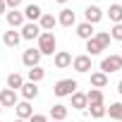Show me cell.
Listing matches in <instances>:
<instances>
[{
	"label": "cell",
	"instance_id": "44dd1931",
	"mask_svg": "<svg viewBox=\"0 0 122 122\" xmlns=\"http://www.w3.org/2000/svg\"><path fill=\"white\" fill-rule=\"evenodd\" d=\"M108 17H110V22H115V24H122V5H110V10H108Z\"/></svg>",
	"mask_w": 122,
	"mask_h": 122
},
{
	"label": "cell",
	"instance_id": "4fadbf2b",
	"mask_svg": "<svg viewBox=\"0 0 122 122\" xmlns=\"http://www.w3.org/2000/svg\"><path fill=\"white\" fill-rule=\"evenodd\" d=\"M55 24H57V17H53V15H41V19H38L41 31H53Z\"/></svg>",
	"mask_w": 122,
	"mask_h": 122
},
{
	"label": "cell",
	"instance_id": "4dcf8cb0",
	"mask_svg": "<svg viewBox=\"0 0 122 122\" xmlns=\"http://www.w3.org/2000/svg\"><path fill=\"white\" fill-rule=\"evenodd\" d=\"M29 122H48V117H46V115H31Z\"/></svg>",
	"mask_w": 122,
	"mask_h": 122
},
{
	"label": "cell",
	"instance_id": "4316f807",
	"mask_svg": "<svg viewBox=\"0 0 122 122\" xmlns=\"http://www.w3.org/2000/svg\"><path fill=\"white\" fill-rule=\"evenodd\" d=\"M86 101H89V103H103V91H101V89H91V91L86 93Z\"/></svg>",
	"mask_w": 122,
	"mask_h": 122
},
{
	"label": "cell",
	"instance_id": "3957f363",
	"mask_svg": "<svg viewBox=\"0 0 122 122\" xmlns=\"http://www.w3.org/2000/svg\"><path fill=\"white\" fill-rule=\"evenodd\" d=\"M77 91V81L74 79H60L55 86H53V93L57 98H65V96H72Z\"/></svg>",
	"mask_w": 122,
	"mask_h": 122
},
{
	"label": "cell",
	"instance_id": "7a4b0ae2",
	"mask_svg": "<svg viewBox=\"0 0 122 122\" xmlns=\"http://www.w3.org/2000/svg\"><path fill=\"white\" fill-rule=\"evenodd\" d=\"M122 70V55H108L101 60V72L103 74H112Z\"/></svg>",
	"mask_w": 122,
	"mask_h": 122
},
{
	"label": "cell",
	"instance_id": "603a6c76",
	"mask_svg": "<svg viewBox=\"0 0 122 122\" xmlns=\"http://www.w3.org/2000/svg\"><path fill=\"white\" fill-rule=\"evenodd\" d=\"M26 77H29V81H34V84H38L43 77H46V70L43 67H31L29 72H26Z\"/></svg>",
	"mask_w": 122,
	"mask_h": 122
},
{
	"label": "cell",
	"instance_id": "d6a6232c",
	"mask_svg": "<svg viewBox=\"0 0 122 122\" xmlns=\"http://www.w3.org/2000/svg\"><path fill=\"white\" fill-rule=\"evenodd\" d=\"M117 93H120V96H122V81H120V84H117Z\"/></svg>",
	"mask_w": 122,
	"mask_h": 122
},
{
	"label": "cell",
	"instance_id": "9c48e42d",
	"mask_svg": "<svg viewBox=\"0 0 122 122\" xmlns=\"http://www.w3.org/2000/svg\"><path fill=\"white\" fill-rule=\"evenodd\" d=\"M84 17H86V22H89V24H98V22L103 19V12H101V7H98V5H89V7L84 10Z\"/></svg>",
	"mask_w": 122,
	"mask_h": 122
},
{
	"label": "cell",
	"instance_id": "8fae6325",
	"mask_svg": "<svg viewBox=\"0 0 122 122\" xmlns=\"http://www.w3.org/2000/svg\"><path fill=\"white\" fill-rule=\"evenodd\" d=\"M15 110H17V117H19V120H29V117L34 115V108H31V103H29V101L17 103V105H15Z\"/></svg>",
	"mask_w": 122,
	"mask_h": 122
},
{
	"label": "cell",
	"instance_id": "7402d4cb",
	"mask_svg": "<svg viewBox=\"0 0 122 122\" xmlns=\"http://www.w3.org/2000/svg\"><path fill=\"white\" fill-rule=\"evenodd\" d=\"M105 115H110L112 120L122 122V103H110V108H105Z\"/></svg>",
	"mask_w": 122,
	"mask_h": 122
},
{
	"label": "cell",
	"instance_id": "5bb4252c",
	"mask_svg": "<svg viewBox=\"0 0 122 122\" xmlns=\"http://www.w3.org/2000/svg\"><path fill=\"white\" fill-rule=\"evenodd\" d=\"M93 24H89V22H81L79 26H77V36L79 38H84V41H89V38H93Z\"/></svg>",
	"mask_w": 122,
	"mask_h": 122
},
{
	"label": "cell",
	"instance_id": "836d02e7",
	"mask_svg": "<svg viewBox=\"0 0 122 122\" xmlns=\"http://www.w3.org/2000/svg\"><path fill=\"white\" fill-rule=\"evenodd\" d=\"M15 122H26V120H19V117H17V120H15Z\"/></svg>",
	"mask_w": 122,
	"mask_h": 122
},
{
	"label": "cell",
	"instance_id": "f546056e",
	"mask_svg": "<svg viewBox=\"0 0 122 122\" xmlns=\"http://www.w3.org/2000/svg\"><path fill=\"white\" fill-rule=\"evenodd\" d=\"M5 5H7L10 10H17V7L22 5V0H5Z\"/></svg>",
	"mask_w": 122,
	"mask_h": 122
},
{
	"label": "cell",
	"instance_id": "277c9868",
	"mask_svg": "<svg viewBox=\"0 0 122 122\" xmlns=\"http://www.w3.org/2000/svg\"><path fill=\"white\" fill-rule=\"evenodd\" d=\"M19 36H22V38H26V41H34V38H38V36H41V26H38L36 22H26V24L22 26Z\"/></svg>",
	"mask_w": 122,
	"mask_h": 122
},
{
	"label": "cell",
	"instance_id": "9a60e30c",
	"mask_svg": "<svg viewBox=\"0 0 122 122\" xmlns=\"http://www.w3.org/2000/svg\"><path fill=\"white\" fill-rule=\"evenodd\" d=\"M19 41H22V36H19V31H5V36H3V43L7 46V48H17L19 46Z\"/></svg>",
	"mask_w": 122,
	"mask_h": 122
},
{
	"label": "cell",
	"instance_id": "8d00e7d4",
	"mask_svg": "<svg viewBox=\"0 0 122 122\" xmlns=\"http://www.w3.org/2000/svg\"><path fill=\"white\" fill-rule=\"evenodd\" d=\"M50 122H57V120H50Z\"/></svg>",
	"mask_w": 122,
	"mask_h": 122
},
{
	"label": "cell",
	"instance_id": "d590c367",
	"mask_svg": "<svg viewBox=\"0 0 122 122\" xmlns=\"http://www.w3.org/2000/svg\"><path fill=\"white\" fill-rule=\"evenodd\" d=\"M0 112H3V105H0Z\"/></svg>",
	"mask_w": 122,
	"mask_h": 122
},
{
	"label": "cell",
	"instance_id": "d4e9b609",
	"mask_svg": "<svg viewBox=\"0 0 122 122\" xmlns=\"http://www.w3.org/2000/svg\"><path fill=\"white\" fill-rule=\"evenodd\" d=\"M93 38H96V41H98V46H101V48H103V50H105V48H108V46H110V41H112V38H110V34H108V31H96V34H93Z\"/></svg>",
	"mask_w": 122,
	"mask_h": 122
},
{
	"label": "cell",
	"instance_id": "6da1fadb",
	"mask_svg": "<svg viewBox=\"0 0 122 122\" xmlns=\"http://www.w3.org/2000/svg\"><path fill=\"white\" fill-rule=\"evenodd\" d=\"M55 46H57V41H55V34L53 31H41V36H38V53L41 55H55Z\"/></svg>",
	"mask_w": 122,
	"mask_h": 122
},
{
	"label": "cell",
	"instance_id": "8992f818",
	"mask_svg": "<svg viewBox=\"0 0 122 122\" xmlns=\"http://www.w3.org/2000/svg\"><path fill=\"white\" fill-rule=\"evenodd\" d=\"M19 101H17V91H12V89H3L0 91V105L3 108H15Z\"/></svg>",
	"mask_w": 122,
	"mask_h": 122
},
{
	"label": "cell",
	"instance_id": "5b68a950",
	"mask_svg": "<svg viewBox=\"0 0 122 122\" xmlns=\"http://www.w3.org/2000/svg\"><path fill=\"white\" fill-rule=\"evenodd\" d=\"M22 62H24L29 70H31V67H38V62H41V53H38V48H29V50H24Z\"/></svg>",
	"mask_w": 122,
	"mask_h": 122
},
{
	"label": "cell",
	"instance_id": "83f0119b",
	"mask_svg": "<svg viewBox=\"0 0 122 122\" xmlns=\"http://www.w3.org/2000/svg\"><path fill=\"white\" fill-rule=\"evenodd\" d=\"M86 50H89V57H91V55H98L103 48L98 46V41H96V38H89V41H86Z\"/></svg>",
	"mask_w": 122,
	"mask_h": 122
},
{
	"label": "cell",
	"instance_id": "d6986e66",
	"mask_svg": "<svg viewBox=\"0 0 122 122\" xmlns=\"http://www.w3.org/2000/svg\"><path fill=\"white\" fill-rule=\"evenodd\" d=\"M50 117H53V120H57V122H62V120L67 117V105H62V103L53 105V108H50Z\"/></svg>",
	"mask_w": 122,
	"mask_h": 122
},
{
	"label": "cell",
	"instance_id": "e0dca14e",
	"mask_svg": "<svg viewBox=\"0 0 122 122\" xmlns=\"http://www.w3.org/2000/svg\"><path fill=\"white\" fill-rule=\"evenodd\" d=\"M41 15H43V10L38 5H26V10H24V19H29V22L41 19Z\"/></svg>",
	"mask_w": 122,
	"mask_h": 122
},
{
	"label": "cell",
	"instance_id": "1f68e13d",
	"mask_svg": "<svg viewBox=\"0 0 122 122\" xmlns=\"http://www.w3.org/2000/svg\"><path fill=\"white\" fill-rule=\"evenodd\" d=\"M7 12V5H5V0H0V15H5Z\"/></svg>",
	"mask_w": 122,
	"mask_h": 122
},
{
	"label": "cell",
	"instance_id": "f1b7e54d",
	"mask_svg": "<svg viewBox=\"0 0 122 122\" xmlns=\"http://www.w3.org/2000/svg\"><path fill=\"white\" fill-rule=\"evenodd\" d=\"M108 34H110V38H115V41H120V43H122V24H115Z\"/></svg>",
	"mask_w": 122,
	"mask_h": 122
},
{
	"label": "cell",
	"instance_id": "ba28073f",
	"mask_svg": "<svg viewBox=\"0 0 122 122\" xmlns=\"http://www.w3.org/2000/svg\"><path fill=\"white\" fill-rule=\"evenodd\" d=\"M72 67H74L77 72L86 74V72L91 70V57H89V55H77V57H72Z\"/></svg>",
	"mask_w": 122,
	"mask_h": 122
},
{
	"label": "cell",
	"instance_id": "30bf717a",
	"mask_svg": "<svg viewBox=\"0 0 122 122\" xmlns=\"http://www.w3.org/2000/svg\"><path fill=\"white\" fill-rule=\"evenodd\" d=\"M53 62H55V67H57V70H65V67H70V65H72V55H70V53H65V50H60V53H55V55H53Z\"/></svg>",
	"mask_w": 122,
	"mask_h": 122
},
{
	"label": "cell",
	"instance_id": "7c38bea8",
	"mask_svg": "<svg viewBox=\"0 0 122 122\" xmlns=\"http://www.w3.org/2000/svg\"><path fill=\"white\" fill-rule=\"evenodd\" d=\"M77 22V15L70 10V7H65V10H60V17H57V24H62V26H72Z\"/></svg>",
	"mask_w": 122,
	"mask_h": 122
},
{
	"label": "cell",
	"instance_id": "ac0fdd59",
	"mask_svg": "<svg viewBox=\"0 0 122 122\" xmlns=\"http://www.w3.org/2000/svg\"><path fill=\"white\" fill-rule=\"evenodd\" d=\"M70 98H72V108H77V110H84V108L89 105V101H86V93H79V91H74Z\"/></svg>",
	"mask_w": 122,
	"mask_h": 122
},
{
	"label": "cell",
	"instance_id": "2e32d148",
	"mask_svg": "<svg viewBox=\"0 0 122 122\" xmlns=\"http://www.w3.org/2000/svg\"><path fill=\"white\" fill-rule=\"evenodd\" d=\"M22 96H24V101H31V98H36L38 96V86L34 84V81H26V84H22Z\"/></svg>",
	"mask_w": 122,
	"mask_h": 122
},
{
	"label": "cell",
	"instance_id": "74e56055",
	"mask_svg": "<svg viewBox=\"0 0 122 122\" xmlns=\"http://www.w3.org/2000/svg\"><path fill=\"white\" fill-rule=\"evenodd\" d=\"M120 50H122V48H120ZM120 55H122V53H120Z\"/></svg>",
	"mask_w": 122,
	"mask_h": 122
},
{
	"label": "cell",
	"instance_id": "e575fe53",
	"mask_svg": "<svg viewBox=\"0 0 122 122\" xmlns=\"http://www.w3.org/2000/svg\"><path fill=\"white\" fill-rule=\"evenodd\" d=\"M55 3H67V0H55Z\"/></svg>",
	"mask_w": 122,
	"mask_h": 122
},
{
	"label": "cell",
	"instance_id": "52a82bcc",
	"mask_svg": "<svg viewBox=\"0 0 122 122\" xmlns=\"http://www.w3.org/2000/svg\"><path fill=\"white\" fill-rule=\"evenodd\" d=\"M5 19H7V24H10L12 29H19V26L26 24V22H24V12H19V10H10V12H5Z\"/></svg>",
	"mask_w": 122,
	"mask_h": 122
},
{
	"label": "cell",
	"instance_id": "ffe728a7",
	"mask_svg": "<svg viewBox=\"0 0 122 122\" xmlns=\"http://www.w3.org/2000/svg\"><path fill=\"white\" fill-rule=\"evenodd\" d=\"M108 84V74H103V72H93L91 74V86L93 89H103Z\"/></svg>",
	"mask_w": 122,
	"mask_h": 122
},
{
	"label": "cell",
	"instance_id": "484cf974",
	"mask_svg": "<svg viewBox=\"0 0 122 122\" xmlns=\"http://www.w3.org/2000/svg\"><path fill=\"white\" fill-rule=\"evenodd\" d=\"M86 108H89V112H91V117H96V120L105 115V105H103V103H89Z\"/></svg>",
	"mask_w": 122,
	"mask_h": 122
},
{
	"label": "cell",
	"instance_id": "cb8c5ba5",
	"mask_svg": "<svg viewBox=\"0 0 122 122\" xmlns=\"http://www.w3.org/2000/svg\"><path fill=\"white\" fill-rule=\"evenodd\" d=\"M22 84H24V79H22V74H17V72H12V74L7 77V89H12V91H17V89H22Z\"/></svg>",
	"mask_w": 122,
	"mask_h": 122
}]
</instances>
